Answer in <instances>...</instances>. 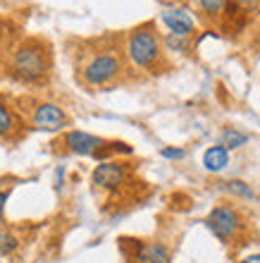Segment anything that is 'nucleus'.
I'll return each instance as SVG.
<instances>
[{
  "mask_svg": "<svg viewBox=\"0 0 260 263\" xmlns=\"http://www.w3.org/2000/svg\"><path fill=\"white\" fill-rule=\"evenodd\" d=\"M127 55L136 67L151 69L160 60V39L151 27H141L131 31L127 41Z\"/></svg>",
  "mask_w": 260,
  "mask_h": 263,
  "instance_id": "obj_2",
  "label": "nucleus"
},
{
  "mask_svg": "<svg viewBox=\"0 0 260 263\" xmlns=\"http://www.w3.org/2000/svg\"><path fill=\"white\" fill-rule=\"evenodd\" d=\"M127 165L117 163V160H105L93 170V184L105 192H115L127 182Z\"/></svg>",
  "mask_w": 260,
  "mask_h": 263,
  "instance_id": "obj_5",
  "label": "nucleus"
},
{
  "mask_svg": "<svg viewBox=\"0 0 260 263\" xmlns=\"http://www.w3.org/2000/svg\"><path fill=\"white\" fill-rule=\"evenodd\" d=\"M160 156H163V158H167V160H182L186 153H184V148H163V151H160Z\"/></svg>",
  "mask_w": 260,
  "mask_h": 263,
  "instance_id": "obj_15",
  "label": "nucleus"
},
{
  "mask_svg": "<svg viewBox=\"0 0 260 263\" xmlns=\"http://www.w3.org/2000/svg\"><path fill=\"white\" fill-rule=\"evenodd\" d=\"M14 247H17V239H14V237H5V247H0V251L7 254V251H12Z\"/></svg>",
  "mask_w": 260,
  "mask_h": 263,
  "instance_id": "obj_16",
  "label": "nucleus"
},
{
  "mask_svg": "<svg viewBox=\"0 0 260 263\" xmlns=\"http://www.w3.org/2000/svg\"><path fill=\"white\" fill-rule=\"evenodd\" d=\"M5 201H7V192H0V215H3V208H5Z\"/></svg>",
  "mask_w": 260,
  "mask_h": 263,
  "instance_id": "obj_18",
  "label": "nucleus"
},
{
  "mask_svg": "<svg viewBox=\"0 0 260 263\" xmlns=\"http://www.w3.org/2000/svg\"><path fill=\"white\" fill-rule=\"evenodd\" d=\"M48 50H43L38 41H27L14 50L12 69L24 82H41L48 74Z\"/></svg>",
  "mask_w": 260,
  "mask_h": 263,
  "instance_id": "obj_1",
  "label": "nucleus"
},
{
  "mask_svg": "<svg viewBox=\"0 0 260 263\" xmlns=\"http://www.w3.org/2000/svg\"><path fill=\"white\" fill-rule=\"evenodd\" d=\"M119 72H122V63L115 53H98L84 65L82 74L89 86H103V84L112 82Z\"/></svg>",
  "mask_w": 260,
  "mask_h": 263,
  "instance_id": "obj_4",
  "label": "nucleus"
},
{
  "mask_svg": "<svg viewBox=\"0 0 260 263\" xmlns=\"http://www.w3.org/2000/svg\"><path fill=\"white\" fill-rule=\"evenodd\" d=\"M229 165V151L225 146H210L206 153H203V167L208 173H222L225 167Z\"/></svg>",
  "mask_w": 260,
  "mask_h": 263,
  "instance_id": "obj_10",
  "label": "nucleus"
},
{
  "mask_svg": "<svg viewBox=\"0 0 260 263\" xmlns=\"http://www.w3.org/2000/svg\"><path fill=\"white\" fill-rule=\"evenodd\" d=\"M239 263H260V254H251V256H246L244 261H239Z\"/></svg>",
  "mask_w": 260,
  "mask_h": 263,
  "instance_id": "obj_17",
  "label": "nucleus"
},
{
  "mask_svg": "<svg viewBox=\"0 0 260 263\" xmlns=\"http://www.w3.org/2000/svg\"><path fill=\"white\" fill-rule=\"evenodd\" d=\"M0 242H3V230H0Z\"/></svg>",
  "mask_w": 260,
  "mask_h": 263,
  "instance_id": "obj_19",
  "label": "nucleus"
},
{
  "mask_svg": "<svg viewBox=\"0 0 260 263\" xmlns=\"http://www.w3.org/2000/svg\"><path fill=\"white\" fill-rule=\"evenodd\" d=\"M0 29H3V24H0ZM0 39H3V31H0Z\"/></svg>",
  "mask_w": 260,
  "mask_h": 263,
  "instance_id": "obj_20",
  "label": "nucleus"
},
{
  "mask_svg": "<svg viewBox=\"0 0 260 263\" xmlns=\"http://www.w3.org/2000/svg\"><path fill=\"white\" fill-rule=\"evenodd\" d=\"M198 5L206 14H219L222 10H225L227 0H198Z\"/></svg>",
  "mask_w": 260,
  "mask_h": 263,
  "instance_id": "obj_14",
  "label": "nucleus"
},
{
  "mask_svg": "<svg viewBox=\"0 0 260 263\" xmlns=\"http://www.w3.org/2000/svg\"><path fill=\"white\" fill-rule=\"evenodd\" d=\"M31 120H34V125L38 127V129H46V132L62 129V127L67 125V115H65V110L55 103H38Z\"/></svg>",
  "mask_w": 260,
  "mask_h": 263,
  "instance_id": "obj_7",
  "label": "nucleus"
},
{
  "mask_svg": "<svg viewBox=\"0 0 260 263\" xmlns=\"http://www.w3.org/2000/svg\"><path fill=\"white\" fill-rule=\"evenodd\" d=\"M248 144V134H244V132L234 129V127H227L225 132H222V146H225L227 151L229 148H241V146Z\"/></svg>",
  "mask_w": 260,
  "mask_h": 263,
  "instance_id": "obj_12",
  "label": "nucleus"
},
{
  "mask_svg": "<svg viewBox=\"0 0 260 263\" xmlns=\"http://www.w3.org/2000/svg\"><path fill=\"white\" fill-rule=\"evenodd\" d=\"M65 146H67L72 153H79V156H98L108 144H105V139L93 137L89 132L74 129V132H67V134H65Z\"/></svg>",
  "mask_w": 260,
  "mask_h": 263,
  "instance_id": "obj_6",
  "label": "nucleus"
},
{
  "mask_svg": "<svg viewBox=\"0 0 260 263\" xmlns=\"http://www.w3.org/2000/svg\"><path fill=\"white\" fill-rule=\"evenodd\" d=\"M134 263H170V249L163 242H138L131 256Z\"/></svg>",
  "mask_w": 260,
  "mask_h": 263,
  "instance_id": "obj_9",
  "label": "nucleus"
},
{
  "mask_svg": "<svg viewBox=\"0 0 260 263\" xmlns=\"http://www.w3.org/2000/svg\"><path fill=\"white\" fill-rule=\"evenodd\" d=\"M160 17H163L165 27L170 29L174 36H189L193 31V27H196L193 17L186 12L184 7H165Z\"/></svg>",
  "mask_w": 260,
  "mask_h": 263,
  "instance_id": "obj_8",
  "label": "nucleus"
},
{
  "mask_svg": "<svg viewBox=\"0 0 260 263\" xmlns=\"http://www.w3.org/2000/svg\"><path fill=\"white\" fill-rule=\"evenodd\" d=\"M206 225L222 244H232L239 237L241 230H244V218H241L239 208L222 203V206H215L208 213Z\"/></svg>",
  "mask_w": 260,
  "mask_h": 263,
  "instance_id": "obj_3",
  "label": "nucleus"
},
{
  "mask_svg": "<svg viewBox=\"0 0 260 263\" xmlns=\"http://www.w3.org/2000/svg\"><path fill=\"white\" fill-rule=\"evenodd\" d=\"M222 189H225V192H229V194H234V196H239V199H246V201H253L255 199V192L251 189V184H246V182H241V180L222 182Z\"/></svg>",
  "mask_w": 260,
  "mask_h": 263,
  "instance_id": "obj_11",
  "label": "nucleus"
},
{
  "mask_svg": "<svg viewBox=\"0 0 260 263\" xmlns=\"http://www.w3.org/2000/svg\"><path fill=\"white\" fill-rule=\"evenodd\" d=\"M12 132H14V118L10 112V108L0 101V137H7Z\"/></svg>",
  "mask_w": 260,
  "mask_h": 263,
  "instance_id": "obj_13",
  "label": "nucleus"
}]
</instances>
